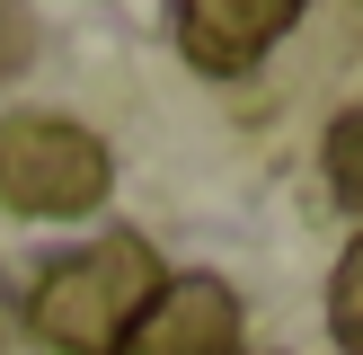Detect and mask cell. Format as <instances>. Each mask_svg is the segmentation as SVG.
<instances>
[{
	"instance_id": "1",
	"label": "cell",
	"mask_w": 363,
	"mask_h": 355,
	"mask_svg": "<svg viewBox=\"0 0 363 355\" xmlns=\"http://www.w3.org/2000/svg\"><path fill=\"white\" fill-rule=\"evenodd\" d=\"M160 284L169 275H160L151 240L142 231H106V240H80L62 258H45V275L27 284V329L53 355H116Z\"/></svg>"
},
{
	"instance_id": "2",
	"label": "cell",
	"mask_w": 363,
	"mask_h": 355,
	"mask_svg": "<svg viewBox=\"0 0 363 355\" xmlns=\"http://www.w3.org/2000/svg\"><path fill=\"white\" fill-rule=\"evenodd\" d=\"M116 187V151L80 116H0V213L80 222Z\"/></svg>"
},
{
	"instance_id": "3",
	"label": "cell",
	"mask_w": 363,
	"mask_h": 355,
	"mask_svg": "<svg viewBox=\"0 0 363 355\" xmlns=\"http://www.w3.org/2000/svg\"><path fill=\"white\" fill-rule=\"evenodd\" d=\"M116 355H240V293L222 275H169Z\"/></svg>"
},
{
	"instance_id": "4",
	"label": "cell",
	"mask_w": 363,
	"mask_h": 355,
	"mask_svg": "<svg viewBox=\"0 0 363 355\" xmlns=\"http://www.w3.org/2000/svg\"><path fill=\"white\" fill-rule=\"evenodd\" d=\"M293 27H301V0H186L177 9V53L195 71H213V80H240Z\"/></svg>"
},
{
	"instance_id": "5",
	"label": "cell",
	"mask_w": 363,
	"mask_h": 355,
	"mask_svg": "<svg viewBox=\"0 0 363 355\" xmlns=\"http://www.w3.org/2000/svg\"><path fill=\"white\" fill-rule=\"evenodd\" d=\"M319 169H328V195L363 222V106H346V116L328 124V142H319Z\"/></svg>"
},
{
	"instance_id": "6",
	"label": "cell",
	"mask_w": 363,
	"mask_h": 355,
	"mask_svg": "<svg viewBox=\"0 0 363 355\" xmlns=\"http://www.w3.org/2000/svg\"><path fill=\"white\" fill-rule=\"evenodd\" d=\"M328 337L346 355H363V231L346 240V258H337V275H328Z\"/></svg>"
},
{
	"instance_id": "7",
	"label": "cell",
	"mask_w": 363,
	"mask_h": 355,
	"mask_svg": "<svg viewBox=\"0 0 363 355\" xmlns=\"http://www.w3.org/2000/svg\"><path fill=\"white\" fill-rule=\"evenodd\" d=\"M27 53H35V18L27 9H0V80L27 71Z\"/></svg>"
}]
</instances>
